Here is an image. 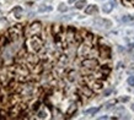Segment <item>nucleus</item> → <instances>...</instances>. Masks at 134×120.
<instances>
[{
	"label": "nucleus",
	"instance_id": "nucleus-15",
	"mask_svg": "<svg viewBox=\"0 0 134 120\" xmlns=\"http://www.w3.org/2000/svg\"><path fill=\"white\" fill-rule=\"evenodd\" d=\"M111 92H112L111 89H107V91H105V92H103V94H105V96H108V94H110Z\"/></svg>",
	"mask_w": 134,
	"mask_h": 120
},
{
	"label": "nucleus",
	"instance_id": "nucleus-4",
	"mask_svg": "<svg viewBox=\"0 0 134 120\" xmlns=\"http://www.w3.org/2000/svg\"><path fill=\"white\" fill-rule=\"evenodd\" d=\"M95 12H97V6H96V5H89V6L85 9V14H87V15L95 14Z\"/></svg>",
	"mask_w": 134,
	"mask_h": 120
},
{
	"label": "nucleus",
	"instance_id": "nucleus-16",
	"mask_svg": "<svg viewBox=\"0 0 134 120\" xmlns=\"http://www.w3.org/2000/svg\"><path fill=\"white\" fill-rule=\"evenodd\" d=\"M75 1H76V0H68L69 4H73V3H75Z\"/></svg>",
	"mask_w": 134,
	"mask_h": 120
},
{
	"label": "nucleus",
	"instance_id": "nucleus-17",
	"mask_svg": "<svg viewBox=\"0 0 134 120\" xmlns=\"http://www.w3.org/2000/svg\"><path fill=\"white\" fill-rule=\"evenodd\" d=\"M130 108H132V110H133V111H134V103H133V105H132Z\"/></svg>",
	"mask_w": 134,
	"mask_h": 120
},
{
	"label": "nucleus",
	"instance_id": "nucleus-7",
	"mask_svg": "<svg viewBox=\"0 0 134 120\" xmlns=\"http://www.w3.org/2000/svg\"><path fill=\"white\" fill-rule=\"evenodd\" d=\"M99 110H100V108H90V109L85 110V114H86V115H94V114H96Z\"/></svg>",
	"mask_w": 134,
	"mask_h": 120
},
{
	"label": "nucleus",
	"instance_id": "nucleus-3",
	"mask_svg": "<svg viewBox=\"0 0 134 120\" xmlns=\"http://www.w3.org/2000/svg\"><path fill=\"white\" fill-rule=\"evenodd\" d=\"M97 65V61L95 59H86L82 61V66L84 67H95Z\"/></svg>",
	"mask_w": 134,
	"mask_h": 120
},
{
	"label": "nucleus",
	"instance_id": "nucleus-1",
	"mask_svg": "<svg viewBox=\"0 0 134 120\" xmlns=\"http://www.w3.org/2000/svg\"><path fill=\"white\" fill-rule=\"evenodd\" d=\"M94 25L96 27H111V21L108 20H103V19H96L94 21Z\"/></svg>",
	"mask_w": 134,
	"mask_h": 120
},
{
	"label": "nucleus",
	"instance_id": "nucleus-5",
	"mask_svg": "<svg viewBox=\"0 0 134 120\" xmlns=\"http://www.w3.org/2000/svg\"><path fill=\"white\" fill-rule=\"evenodd\" d=\"M114 5H116V3H114V1H112L111 4H106V5H103V8H102V11H103L105 14H108V12H111L112 6H114Z\"/></svg>",
	"mask_w": 134,
	"mask_h": 120
},
{
	"label": "nucleus",
	"instance_id": "nucleus-6",
	"mask_svg": "<svg viewBox=\"0 0 134 120\" xmlns=\"http://www.w3.org/2000/svg\"><path fill=\"white\" fill-rule=\"evenodd\" d=\"M85 6H86V0H80V1H78V3L75 4V8L79 9V10H80V9H84Z\"/></svg>",
	"mask_w": 134,
	"mask_h": 120
},
{
	"label": "nucleus",
	"instance_id": "nucleus-12",
	"mask_svg": "<svg viewBox=\"0 0 134 120\" xmlns=\"http://www.w3.org/2000/svg\"><path fill=\"white\" fill-rule=\"evenodd\" d=\"M127 81H128V85H129V86H134V76H129Z\"/></svg>",
	"mask_w": 134,
	"mask_h": 120
},
{
	"label": "nucleus",
	"instance_id": "nucleus-10",
	"mask_svg": "<svg viewBox=\"0 0 134 120\" xmlns=\"http://www.w3.org/2000/svg\"><path fill=\"white\" fill-rule=\"evenodd\" d=\"M20 12H22V9H21L20 6H16V8L14 9V14L16 15L17 19H20Z\"/></svg>",
	"mask_w": 134,
	"mask_h": 120
},
{
	"label": "nucleus",
	"instance_id": "nucleus-14",
	"mask_svg": "<svg viewBox=\"0 0 134 120\" xmlns=\"http://www.w3.org/2000/svg\"><path fill=\"white\" fill-rule=\"evenodd\" d=\"M38 118H46L44 111H39V113H38Z\"/></svg>",
	"mask_w": 134,
	"mask_h": 120
},
{
	"label": "nucleus",
	"instance_id": "nucleus-9",
	"mask_svg": "<svg viewBox=\"0 0 134 120\" xmlns=\"http://www.w3.org/2000/svg\"><path fill=\"white\" fill-rule=\"evenodd\" d=\"M52 10H53V8H52V6H41V8L38 9L39 12H51Z\"/></svg>",
	"mask_w": 134,
	"mask_h": 120
},
{
	"label": "nucleus",
	"instance_id": "nucleus-2",
	"mask_svg": "<svg viewBox=\"0 0 134 120\" xmlns=\"http://www.w3.org/2000/svg\"><path fill=\"white\" fill-rule=\"evenodd\" d=\"M30 31H31L32 34H38V33L41 32V23H39V22L32 23V25L30 26Z\"/></svg>",
	"mask_w": 134,
	"mask_h": 120
},
{
	"label": "nucleus",
	"instance_id": "nucleus-8",
	"mask_svg": "<svg viewBox=\"0 0 134 120\" xmlns=\"http://www.w3.org/2000/svg\"><path fill=\"white\" fill-rule=\"evenodd\" d=\"M121 21H122V22H130V21H134V16H132V15H125V16H123L122 19H121Z\"/></svg>",
	"mask_w": 134,
	"mask_h": 120
},
{
	"label": "nucleus",
	"instance_id": "nucleus-13",
	"mask_svg": "<svg viewBox=\"0 0 134 120\" xmlns=\"http://www.w3.org/2000/svg\"><path fill=\"white\" fill-rule=\"evenodd\" d=\"M114 103H116V100H111V102H108V103H106V107H105V108H106V109H108V108H111V107H112V104H114Z\"/></svg>",
	"mask_w": 134,
	"mask_h": 120
},
{
	"label": "nucleus",
	"instance_id": "nucleus-11",
	"mask_svg": "<svg viewBox=\"0 0 134 120\" xmlns=\"http://www.w3.org/2000/svg\"><path fill=\"white\" fill-rule=\"evenodd\" d=\"M69 9L67 8V5L65 4H59V8H58V11H60V12H65L68 11Z\"/></svg>",
	"mask_w": 134,
	"mask_h": 120
}]
</instances>
